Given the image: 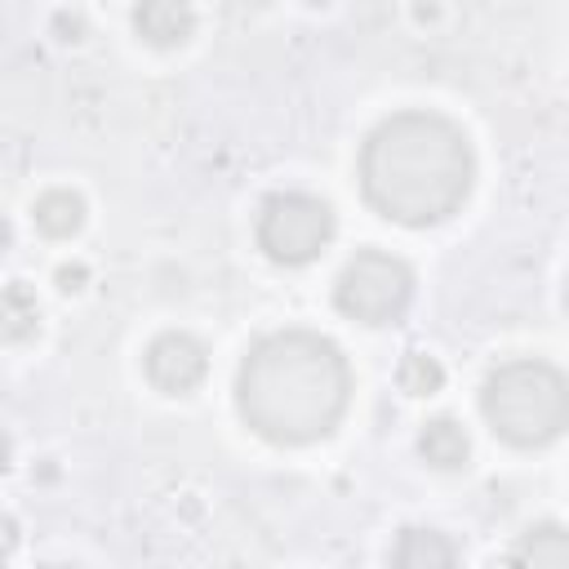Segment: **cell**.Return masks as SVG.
Returning <instances> with one entry per match:
<instances>
[{
    "mask_svg": "<svg viewBox=\"0 0 569 569\" xmlns=\"http://www.w3.org/2000/svg\"><path fill=\"white\" fill-rule=\"evenodd\" d=\"M80 280H84V267H62L58 271V284L71 293V289H80Z\"/></svg>",
    "mask_w": 569,
    "mask_h": 569,
    "instance_id": "cell-15",
    "label": "cell"
},
{
    "mask_svg": "<svg viewBox=\"0 0 569 569\" xmlns=\"http://www.w3.org/2000/svg\"><path fill=\"white\" fill-rule=\"evenodd\" d=\"M391 569H458V551L436 529H400Z\"/></svg>",
    "mask_w": 569,
    "mask_h": 569,
    "instance_id": "cell-7",
    "label": "cell"
},
{
    "mask_svg": "<svg viewBox=\"0 0 569 569\" xmlns=\"http://www.w3.org/2000/svg\"><path fill=\"white\" fill-rule=\"evenodd\" d=\"M204 347L182 329H169L147 347V378L164 396H187L204 378Z\"/></svg>",
    "mask_w": 569,
    "mask_h": 569,
    "instance_id": "cell-6",
    "label": "cell"
},
{
    "mask_svg": "<svg viewBox=\"0 0 569 569\" xmlns=\"http://www.w3.org/2000/svg\"><path fill=\"white\" fill-rule=\"evenodd\" d=\"M418 449H422V458H427L431 467L458 471V467H467L471 440H467V431H462L453 418H431V422L422 427V436H418Z\"/></svg>",
    "mask_w": 569,
    "mask_h": 569,
    "instance_id": "cell-10",
    "label": "cell"
},
{
    "mask_svg": "<svg viewBox=\"0 0 569 569\" xmlns=\"http://www.w3.org/2000/svg\"><path fill=\"white\" fill-rule=\"evenodd\" d=\"M396 382H400V391H409V396H436L440 382H445V369H440L427 351H409V356L400 360V369H396Z\"/></svg>",
    "mask_w": 569,
    "mask_h": 569,
    "instance_id": "cell-13",
    "label": "cell"
},
{
    "mask_svg": "<svg viewBox=\"0 0 569 569\" xmlns=\"http://www.w3.org/2000/svg\"><path fill=\"white\" fill-rule=\"evenodd\" d=\"M13 547H18V525H13L9 516H0V560H4Z\"/></svg>",
    "mask_w": 569,
    "mask_h": 569,
    "instance_id": "cell-14",
    "label": "cell"
},
{
    "mask_svg": "<svg viewBox=\"0 0 569 569\" xmlns=\"http://www.w3.org/2000/svg\"><path fill=\"white\" fill-rule=\"evenodd\" d=\"M333 240V209L307 191H276L258 209V249L280 267L311 262Z\"/></svg>",
    "mask_w": 569,
    "mask_h": 569,
    "instance_id": "cell-5",
    "label": "cell"
},
{
    "mask_svg": "<svg viewBox=\"0 0 569 569\" xmlns=\"http://www.w3.org/2000/svg\"><path fill=\"white\" fill-rule=\"evenodd\" d=\"M49 569H80V565H49Z\"/></svg>",
    "mask_w": 569,
    "mask_h": 569,
    "instance_id": "cell-16",
    "label": "cell"
},
{
    "mask_svg": "<svg viewBox=\"0 0 569 569\" xmlns=\"http://www.w3.org/2000/svg\"><path fill=\"white\" fill-rule=\"evenodd\" d=\"M40 333V302L27 284H4L0 289V338L4 342H27Z\"/></svg>",
    "mask_w": 569,
    "mask_h": 569,
    "instance_id": "cell-11",
    "label": "cell"
},
{
    "mask_svg": "<svg viewBox=\"0 0 569 569\" xmlns=\"http://www.w3.org/2000/svg\"><path fill=\"white\" fill-rule=\"evenodd\" d=\"M0 569H4V560H0Z\"/></svg>",
    "mask_w": 569,
    "mask_h": 569,
    "instance_id": "cell-17",
    "label": "cell"
},
{
    "mask_svg": "<svg viewBox=\"0 0 569 569\" xmlns=\"http://www.w3.org/2000/svg\"><path fill=\"white\" fill-rule=\"evenodd\" d=\"M480 409L507 445L533 449L565 431L569 387H565V373L551 369L547 360H511L485 378Z\"/></svg>",
    "mask_w": 569,
    "mask_h": 569,
    "instance_id": "cell-3",
    "label": "cell"
},
{
    "mask_svg": "<svg viewBox=\"0 0 569 569\" xmlns=\"http://www.w3.org/2000/svg\"><path fill=\"white\" fill-rule=\"evenodd\" d=\"M347 391L351 373L338 342L311 329L258 338L236 373V409L271 445L325 440L347 409Z\"/></svg>",
    "mask_w": 569,
    "mask_h": 569,
    "instance_id": "cell-2",
    "label": "cell"
},
{
    "mask_svg": "<svg viewBox=\"0 0 569 569\" xmlns=\"http://www.w3.org/2000/svg\"><path fill=\"white\" fill-rule=\"evenodd\" d=\"M133 27L147 44H160V49H173L191 36L196 18L187 4H173V0H151V4H138L133 9Z\"/></svg>",
    "mask_w": 569,
    "mask_h": 569,
    "instance_id": "cell-8",
    "label": "cell"
},
{
    "mask_svg": "<svg viewBox=\"0 0 569 569\" xmlns=\"http://www.w3.org/2000/svg\"><path fill=\"white\" fill-rule=\"evenodd\" d=\"M36 227H40L44 236H53V240L76 236V231L84 227V200H80L76 191H67V187L44 191V196L36 200Z\"/></svg>",
    "mask_w": 569,
    "mask_h": 569,
    "instance_id": "cell-12",
    "label": "cell"
},
{
    "mask_svg": "<svg viewBox=\"0 0 569 569\" xmlns=\"http://www.w3.org/2000/svg\"><path fill=\"white\" fill-rule=\"evenodd\" d=\"M511 569H569V533L560 525L529 529L511 551Z\"/></svg>",
    "mask_w": 569,
    "mask_h": 569,
    "instance_id": "cell-9",
    "label": "cell"
},
{
    "mask_svg": "<svg viewBox=\"0 0 569 569\" xmlns=\"http://www.w3.org/2000/svg\"><path fill=\"white\" fill-rule=\"evenodd\" d=\"M471 182L476 156L467 133L436 111L387 116L360 147V191L400 227L445 222L462 209Z\"/></svg>",
    "mask_w": 569,
    "mask_h": 569,
    "instance_id": "cell-1",
    "label": "cell"
},
{
    "mask_svg": "<svg viewBox=\"0 0 569 569\" xmlns=\"http://www.w3.org/2000/svg\"><path fill=\"white\" fill-rule=\"evenodd\" d=\"M409 298H413V271L400 258L382 253V249L356 253L338 271V280H333V307L342 316L360 320V325H391V320H400Z\"/></svg>",
    "mask_w": 569,
    "mask_h": 569,
    "instance_id": "cell-4",
    "label": "cell"
}]
</instances>
